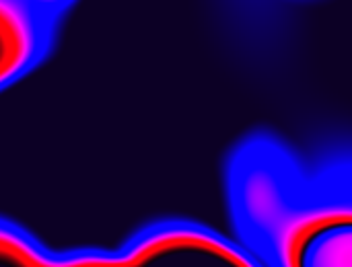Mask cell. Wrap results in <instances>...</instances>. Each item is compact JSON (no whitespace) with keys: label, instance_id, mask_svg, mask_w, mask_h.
Returning a JSON list of instances; mask_svg holds the SVG:
<instances>
[{"label":"cell","instance_id":"1","mask_svg":"<svg viewBox=\"0 0 352 267\" xmlns=\"http://www.w3.org/2000/svg\"><path fill=\"white\" fill-rule=\"evenodd\" d=\"M260 257L276 267H352V154L301 167Z\"/></svg>","mask_w":352,"mask_h":267},{"label":"cell","instance_id":"2","mask_svg":"<svg viewBox=\"0 0 352 267\" xmlns=\"http://www.w3.org/2000/svg\"><path fill=\"white\" fill-rule=\"evenodd\" d=\"M229 266L262 267V257L239 237L188 218H165L132 233L116 247L56 251L54 267Z\"/></svg>","mask_w":352,"mask_h":267},{"label":"cell","instance_id":"3","mask_svg":"<svg viewBox=\"0 0 352 267\" xmlns=\"http://www.w3.org/2000/svg\"><path fill=\"white\" fill-rule=\"evenodd\" d=\"M299 171L291 150L266 136L250 138L229 159L227 200L235 237L258 255L289 204Z\"/></svg>","mask_w":352,"mask_h":267},{"label":"cell","instance_id":"4","mask_svg":"<svg viewBox=\"0 0 352 267\" xmlns=\"http://www.w3.org/2000/svg\"><path fill=\"white\" fill-rule=\"evenodd\" d=\"M56 25L23 0H0V93L47 58Z\"/></svg>","mask_w":352,"mask_h":267},{"label":"cell","instance_id":"5","mask_svg":"<svg viewBox=\"0 0 352 267\" xmlns=\"http://www.w3.org/2000/svg\"><path fill=\"white\" fill-rule=\"evenodd\" d=\"M56 249L25 227L0 216V266L54 267Z\"/></svg>","mask_w":352,"mask_h":267},{"label":"cell","instance_id":"6","mask_svg":"<svg viewBox=\"0 0 352 267\" xmlns=\"http://www.w3.org/2000/svg\"><path fill=\"white\" fill-rule=\"evenodd\" d=\"M29 6H33L35 10H39L41 14H45L52 21H60L78 0H23Z\"/></svg>","mask_w":352,"mask_h":267}]
</instances>
